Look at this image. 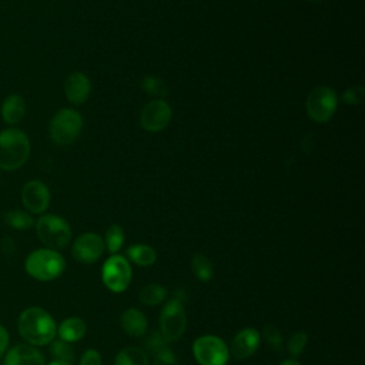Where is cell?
Instances as JSON below:
<instances>
[{"label": "cell", "instance_id": "6da1fadb", "mask_svg": "<svg viewBox=\"0 0 365 365\" xmlns=\"http://www.w3.org/2000/svg\"><path fill=\"white\" fill-rule=\"evenodd\" d=\"M17 328L21 338L33 346L47 345L57 335V327L53 317L38 307L24 309L19 317Z\"/></svg>", "mask_w": 365, "mask_h": 365}, {"label": "cell", "instance_id": "7a4b0ae2", "mask_svg": "<svg viewBox=\"0 0 365 365\" xmlns=\"http://www.w3.org/2000/svg\"><path fill=\"white\" fill-rule=\"evenodd\" d=\"M30 138L20 128L0 131V170L14 171L21 168L30 157Z\"/></svg>", "mask_w": 365, "mask_h": 365}, {"label": "cell", "instance_id": "3957f363", "mask_svg": "<svg viewBox=\"0 0 365 365\" xmlns=\"http://www.w3.org/2000/svg\"><path fill=\"white\" fill-rule=\"evenodd\" d=\"M26 272L37 281H53L66 269L64 257L50 248L34 250L24 261Z\"/></svg>", "mask_w": 365, "mask_h": 365}, {"label": "cell", "instance_id": "277c9868", "mask_svg": "<svg viewBox=\"0 0 365 365\" xmlns=\"http://www.w3.org/2000/svg\"><path fill=\"white\" fill-rule=\"evenodd\" d=\"M34 227L40 241L50 250H63L71 241L70 224L60 215L44 214L34 222Z\"/></svg>", "mask_w": 365, "mask_h": 365}, {"label": "cell", "instance_id": "5b68a950", "mask_svg": "<svg viewBox=\"0 0 365 365\" xmlns=\"http://www.w3.org/2000/svg\"><path fill=\"white\" fill-rule=\"evenodd\" d=\"M83 130V117L74 108H60L50 120L48 133L57 145L73 144Z\"/></svg>", "mask_w": 365, "mask_h": 365}, {"label": "cell", "instance_id": "8992f818", "mask_svg": "<svg viewBox=\"0 0 365 365\" xmlns=\"http://www.w3.org/2000/svg\"><path fill=\"white\" fill-rule=\"evenodd\" d=\"M187 327V315L184 305L178 297H174L165 302L160 312V332L164 339L175 342L181 338Z\"/></svg>", "mask_w": 365, "mask_h": 365}, {"label": "cell", "instance_id": "52a82bcc", "mask_svg": "<svg viewBox=\"0 0 365 365\" xmlns=\"http://www.w3.org/2000/svg\"><path fill=\"white\" fill-rule=\"evenodd\" d=\"M338 107V96L328 86L315 87L307 97L305 108L308 117L315 123H327Z\"/></svg>", "mask_w": 365, "mask_h": 365}, {"label": "cell", "instance_id": "ba28073f", "mask_svg": "<svg viewBox=\"0 0 365 365\" xmlns=\"http://www.w3.org/2000/svg\"><path fill=\"white\" fill-rule=\"evenodd\" d=\"M194 358L200 365H227L230 349L217 335L198 336L192 344Z\"/></svg>", "mask_w": 365, "mask_h": 365}, {"label": "cell", "instance_id": "9c48e42d", "mask_svg": "<svg viewBox=\"0 0 365 365\" xmlns=\"http://www.w3.org/2000/svg\"><path fill=\"white\" fill-rule=\"evenodd\" d=\"M103 284L113 292H123L131 281V265L123 255L113 254L106 259L101 268Z\"/></svg>", "mask_w": 365, "mask_h": 365}, {"label": "cell", "instance_id": "30bf717a", "mask_svg": "<svg viewBox=\"0 0 365 365\" xmlns=\"http://www.w3.org/2000/svg\"><path fill=\"white\" fill-rule=\"evenodd\" d=\"M173 111L167 101L155 98L148 101L140 114V123L145 131L158 133L163 131L171 121Z\"/></svg>", "mask_w": 365, "mask_h": 365}, {"label": "cell", "instance_id": "8fae6325", "mask_svg": "<svg viewBox=\"0 0 365 365\" xmlns=\"http://www.w3.org/2000/svg\"><path fill=\"white\" fill-rule=\"evenodd\" d=\"M104 240L97 232H84L78 235L71 247V255L83 264L96 262L104 252Z\"/></svg>", "mask_w": 365, "mask_h": 365}, {"label": "cell", "instance_id": "7c38bea8", "mask_svg": "<svg viewBox=\"0 0 365 365\" xmlns=\"http://www.w3.org/2000/svg\"><path fill=\"white\" fill-rule=\"evenodd\" d=\"M51 194L40 180H30L21 188V202L31 214H43L50 205Z\"/></svg>", "mask_w": 365, "mask_h": 365}, {"label": "cell", "instance_id": "4fadbf2b", "mask_svg": "<svg viewBox=\"0 0 365 365\" xmlns=\"http://www.w3.org/2000/svg\"><path fill=\"white\" fill-rule=\"evenodd\" d=\"M261 344V334L255 328H244L235 334L231 341L230 354L237 359L250 358L257 352Z\"/></svg>", "mask_w": 365, "mask_h": 365}, {"label": "cell", "instance_id": "5bb4252c", "mask_svg": "<svg viewBox=\"0 0 365 365\" xmlns=\"http://www.w3.org/2000/svg\"><path fill=\"white\" fill-rule=\"evenodd\" d=\"M90 91H91V81L81 71L71 73L64 81L66 98L74 106H78L87 101Z\"/></svg>", "mask_w": 365, "mask_h": 365}, {"label": "cell", "instance_id": "9a60e30c", "mask_svg": "<svg viewBox=\"0 0 365 365\" xmlns=\"http://www.w3.org/2000/svg\"><path fill=\"white\" fill-rule=\"evenodd\" d=\"M4 365H46V361L36 346L19 344L7 351Z\"/></svg>", "mask_w": 365, "mask_h": 365}, {"label": "cell", "instance_id": "2e32d148", "mask_svg": "<svg viewBox=\"0 0 365 365\" xmlns=\"http://www.w3.org/2000/svg\"><path fill=\"white\" fill-rule=\"evenodd\" d=\"M27 104L23 96L20 94H9L0 107L1 120L9 125L19 124L26 115Z\"/></svg>", "mask_w": 365, "mask_h": 365}, {"label": "cell", "instance_id": "e0dca14e", "mask_svg": "<svg viewBox=\"0 0 365 365\" xmlns=\"http://www.w3.org/2000/svg\"><path fill=\"white\" fill-rule=\"evenodd\" d=\"M121 328L131 336H141L147 332V317L137 308H127L120 317Z\"/></svg>", "mask_w": 365, "mask_h": 365}, {"label": "cell", "instance_id": "ac0fdd59", "mask_svg": "<svg viewBox=\"0 0 365 365\" xmlns=\"http://www.w3.org/2000/svg\"><path fill=\"white\" fill-rule=\"evenodd\" d=\"M86 331H87V325L83 318L70 317L60 324V327L57 328V335L60 336V339L71 344V342L80 341L86 335Z\"/></svg>", "mask_w": 365, "mask_h": 365}, {"label": "cell", "instance_id": "d6986e66", "mask_svg": "<svg viewBox=\"0 0 365 365\" xmlns=\"http://www.w3.org/2000/svg\"><path fill=\"white\" fill-rule=\"evenodd\" d=\"M125 255H127V259H130L138 267H150L157 259L155 250L147 244L130 245L125 251Z\"/></svg>", "mask_w": 365, "mask_h": 365}, {"label": "cell", "instance_id": "ffe728a7", "mask_svg": "<svg viewBox=\"0 0 365 365\" xmlns=\"http://www.w3.org/2000/svg\"><path fill=\"white\" fill-rule=\"evenodd\" d=\"M114 365H148V354L138 346H125L115 355Z\"/></svg>", "mask_w": 365, "mask_h": 365}, {"label": "cell", "instance_id": "44dd1931", "mask_svg": "<svg viewBox=\"0 0 365 365\" xmlns=\"http://www.w3.org/2000/svg\"><path fill=\"white\" fill-rule=\"evenodd\" d=\"M3 221L6 225H9L13 230H19V231H24L29 230L31 227H34V220L31 217V214H29L27 211L23 210H9L3 214Z\"/></svg>", "mask_w": 365, "mask_h": 365}, {"label": "cell", "instance_id": "7402d4cb", "mask_svg": "<svg viewBox=\"0 0 365 365\" xmlns=\"http://www.w3.org/2000/svg\"><path fill=\"white\" fill-rule=\"evenodd\" d=\"M168 297L165 287L160 284H148L140 291V301L147 307H157Z\"/></svg>", "mask_w": 365, "mask_h": 365}, {"label": "cell", "instance_id": "603a6c76", "mask_svg": "<svg viewBox=\"0 0 365 365\" xmlns=\"http://www.w3.org/2000/svg\"><path fill=\"white\" fill-rule=\"evenodd\" d=\"M191 269L194 272V275L202 281V282H208L212 278L214 274V267L211 259L204 255V254H194L191 258Z\"/></svg>", "mask_w": 365, "mask_h": 365}, {"label": "cell", "instance_id": "cb8c5ba5", "mask_svg": "<svg viewBox=\"0 0 365 365\" xmlns=\"http://www.w3.org/2000/svg\"><path fill=\"white\" fill-rule=\"evenodd\" d=\"M124 244V230L118 224H113L106 231L104 245L111 254H117Z\"/></svg>", "mask_w": 365, "mask_h": 365}, {"label": "cell", "instance_id": "d4e9b609", "mask_svg": "<svg viewBox=\"0 0 365 365\" xmlns=\"http://www.w3.org/2000/svg\"><path fill=\"white\" fill-rule=\"evenodd\" d=\"M262 336L268 346L275 351L277 354H282L284 351V342H282V334L274 324H267L262 329Z\"/></svg>", "mask_w": 365, "mask_h": 365}, {"label": "cell", "instance_id": "484cf974", "mask_svg": "<svg viewBox=\"0 0 365 365\" xmlns=\"http://www.w3.org/2000/svg\"><path fill=\"white\" fill-rule=\"evenodd\" d=\"M50 354L54 359L73 362L74 361V349L70 345V342H66L63 339H53L50 345Z\"/></svg>", "mask_w": 365, "mask_h": 365}, {"label": "cell", "instance_id": "4316f807", "mask_svg": "<svg viewBox=\"0 0 365 365\" xmlns=\"http://www.w3.org/2000/svg\"><path fill=\"white\" fill-rule=\"evenodd\" d=\"M141 88L150 94V96H154V97H164L168 90H167V86L163 80H160L158 77H153V76H145L143 80H141Z\"/></svg>", "mask_w": 365, "mask_h": 365}, {"label": "cell", "instance_id": "83f0119b", "mask_svg": "<svg viewBox=\"0 0 365 365\" xmlns=\"http://www.w3.org/2000/svg\"><path fill=\"white\" fill-rule=\"evenodd\" d=\"M143 344H144V351L148 354H153V355H155L157 352H160L161 349H164V348H167L168 346V342L164 339V336L161 335V332L158 331V329H153L145 338H144V341H143Z\"/></svg>", "mask_w": 365, "mask_h": 365}, {"label": "cell", "instance_id": "f1b7e54d", "mask_svg": "<svg viewBox=\"0 0 365 365\" xmlns=\"http://www.w3.org/2000/svg\"><path fill=\"white\" fill-rule=\"evenodd\" d=\"M307 342H308V334L305 331H297L291 335V338L288 339V345H287V349L289 352V355L292 358H298L305 346H307Z\"/></svg>", "mask_w": 365, "mask_h": 365}, {"label": "cell", "instance_id": "f546056e", "mask_svg": "<svg viewBox=\"0 0 365 365\" xmlns=\"http://www.w3.org/2000/svg\"><path fill=\"white\" fill-rule=\"evenodd\" d=\"M365 97V91L362 86H352L349 88L345 90V93L342 94V100L349 104V106H358L362 103Z\"/></svg>", "mask_w": 365, "mask_h": 365}, {"label": "cell", "instance_id": "4dcf8cb0", "mask_svg": "<svg viewBox=\"0 0 365 365\" xmlns=\"http://www.w3.org/2000/svg\"><path fill=\"white\" fill-rule=\"evenodd\" d=\"M153 365H180L175 354L167 346L154 355Z\"/></svg>", "mask_w": 365, "mask_h": 365}, {"label": "cell", "instance_id": "1f68e13d", "mask_svg": "<svg viewBox=\"0 0 365 365\" xmlns=\"http://www.w3.org/2000/svg\"><path fill=\"white\" fill-rule=\"evenodd\" d=\"M80 365H103L101 355L97 349H86L80 358Z\"/></svg>", "mask_w": 365, "mask_h": 365}, {"label": "cell", "instance_id": "d6a6232c", "mask_svg": "<svg viewBox=\"0 0 365 365\" xmlns=\"http://www.w3.org/2000/svg\"><path fill=\"white\" fill-rule=\"evenodd\" d=\"M9 346V332L4 327L0 325V358L6 354V349Z\"/></svg>", "mask_w": 365, "mask_h": 365}, {"label": "cell", "instance_id": "836d02e7", "mask_svg": "<svg viewBox=\"0 0 365 365\" xmlns=\"http://www.w3.org/2000/svg\"><path fill=\"white\" fill-rule=\"evenodd\" d=\"M1 245H3V250L4 252H9V250H11V252L14 251V242L10 237H4L3 241H1Z\"/></svg>", "mask_w": 365, "mask_h": 365}, {"label": "cell", "instance_id": "e575fe53", "mask_svg": "<svg viewBox=\"0 0 365 365\" xmlns=\"http://www.w3.org/2000/svg\"><path fill=\"white\" fill-rule=\"evenodd\" d=\"M279 365H301L297 359H294V358H291V359H285V361H282Z\"/></svg>", "mask_w": 365, "mask_h": 365}, {"label": "cell", "instance_id": "d590c367", "mask_svg": "<svg viewBox=\"0 0 365 365\" xmlns=\"http://www.w3.org/2000/svg\"><path fill=\"white\" fill-rule=\"evenodd\" d=\"M48 365H71V362H66V361H58V359H54V361H51Z\"/></svg>", "mask_w": 365, "mask_h": 365}, {"label": "cell", "instance_id": "8d00e7d4", "mask_svg": "<svg viewBox=\"0 0 365 365\" xmlns=\"http://www.w3.org/2000/svg\"><path fill=\"white\" fill-rule=\"evenodd\" d=\"M309 1H321V0H309Z\"/></svg>", "mask_w": 365, "mask_h": 365}]
</instances>
